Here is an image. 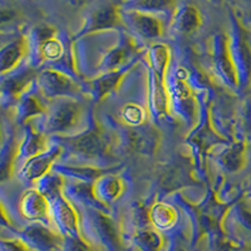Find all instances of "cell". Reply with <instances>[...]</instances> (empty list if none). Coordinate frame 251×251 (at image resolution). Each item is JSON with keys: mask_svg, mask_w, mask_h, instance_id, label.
<instances>
[{"mask_svg": "<svg viewBox=\"0 0 251 251\" xmlns=\"http://www.w3.org/2000/svg\"><path fill=\"white\" fill-rule=\"evenodd\" d=\"M127 20L129 25L137 31L138 34L147 39H153V38L160 37L162 31V25L158 19L151 14H145V13L131 12L127 14Z\"/></svg>", "mask_w": 251, "mask_h": 251, "instance_id": "1", "label": "cell"}, {"mask_svg": "<svg viewBox=\"0 0 251 251\" xmlns=\"http://www.w3.org/2000/svg\"><path fill=\"white\" fill-rule=\"evenodd\" d=\"M175 0H127L126 8L131 12L154 14V13L167 12L174 6Z\"/></svg>", "mask_w": 251, "mask_h": 251, "instance_id": "2", "label": "cell"}, {"mask_svg": "<svg viewBox=\"0 0 251 251\" xmlns=\"http://www.w3.org/2000/svg\"><path fill=\"white\" fill-rule=\"evenodd\" d=\"M118 20L117 10L111 5H106L100 8L93 13L89 18L88 30H100V29L111 28L116 25Z\"/></svg>", "mask_w": 251, "mask_h": 251, "instance_id": "3", "label": "cell"}, {"mask_svg": "<svg viewBox=\"0 0 251 251\" xmlns=\"http://www.w3.org/2000/svg\"><path fill=\"white\" fill-rule=\"evenodd\" d=\"M200 25V15L197 9L191 5H185L178 10L176 15L177 29L185 34H190Z\"/></svg>", "mask_w": 251, "mask_h": 251, "instance_id": "4", "label": "cell"}, {"mask_svg": "<svg viewBox=\"0 0 251 251\" xmlns=\"http://www.w3.org/2000/svg\"><path fill=\"white\" fill-rule=\"evenodd\" d=\"M77 114V108L73 104H64L51 114L49 125L55 131H62L73 123Z\"/></svg>", "mask_w": 251, "mask_h": 251, "instance_id": "5", "label": "cell"}, {"mask_svg": "<svg viewBox=\"0 0 251 251\" xmlns=\"http://www.w3.org/2000/svg\"><path fill=\"white\" fill-rule=\"evenodd\" d=\"M72 146L84 154H98L102 152V141L96 133H88L72 141Z\"/></svg>", "mask_w": 251, "mask_h": 251, "instance_id": "6", "label": "cell"}, {"mask_svg": "<svg viewBox=\"0 0 251 251\" xmlns=\"http://www.w3.org/2000/svg\"><path fill=\"white\" fill-rule=\"evenodd\" d=\"M43 87L50 94H62L72 91V83L63 75H57L54 72H47L43 75Z\"/></svg>", "mask_w": 251, "mask_h": 251, "instance_id": "7", "label": "cell"}, {"mask_svg": "<svg viewBox=\"0 0 251 251\" xmlns=\"http://www.w3.org/2000/svg\"><path fill=\"white\" fill-rule=\"evenodd\" d=\"M237 54H239L240 62L243 64L244 75L246 78H249L251 75V48L249 47L245 35L241 33L237 38Z\"/></svg>", "mask_w": 251, "mask_h": 251, "instance_id": "8", "label": "cell"}, {"mask_svg": "<svg viewBox=\"0 0 251 251\" xmlns=\"http://www.w3.org/2000/svg\"><path fill=\"white\" fill-rule=\"evenodd\" d=\"M243 152H244V146L235 145L224 156V163L228 170L231 171H236L241 167L243 165Z\"/></svg>", "mask_w": 251, "mask_h": 251, "instance_id": "9", "label": "cell"}, {"mask_svg": "<svg viewBox=\"0 0 251 251\" xmlns=\"http://www.w3.org/2000/svg\"><path fill=\"white\" fill-rule=\"evenodd\" d=\"M20 54H22V47L19 46V43H13L5 47L1 51V69L5 71L6 68L12 67L19 59Z\"/></svg>", "mask_w": 251, "mask_h": 251, "instance_id": "10", "label": "cell"}, {"mask_svg": "<svg viewBox=\"0 0 251 251\" xmlns=\"http://www.w3.org/2000/svg\"><path fill=\"white\" fill-rule=\"evenodd\" d=\"M138 241L142 246L143 250L146 251H157L160 248L161 240L154 232L152 231H143L138 235Z\"/></svg>", "mask_w": 251, "mask_h": 251, "instance_id": "11", "label": "cell"}, {"mask_svg": "<svg viewBox=\"0 0 251 251\" xmlns=\"http://www.w3.org/2000/svg\"><path fill=\"white\" fill-rule=\"evenodd\" d=\"M132 145L140 151L145 150H151V143L153 142L152 140V134L147 131H134L132 134Z\"/></svg>", "mask_w": 251, "mask_h": 251, "instance_id": "12", "label": "cell"}, {"mask_svg": "<svg viewBox=\"0 0 251 251\" xmlns=\"http://www.w3.org/2000/svg\"><path fill=\"white\" fill-rule=\"evenodd\" d=\"M29 236H30V239L35 244L44 246V248L53 245V236L44 228H31L30 231H29Z\"/></svg>", "mask_w": 251, "mask_h": 251, "instance_id": "13", "label": "cell"}, {"mask_svg": "<svg viewBox=\"0 0 251 251\" xmlns=\"http://www.w3.org/2000/svg\"><path fill=\"white\" fill-rule=\"evenodd\" d=\"M118 79H120V75H108L106 77H103L102 79H100V82L97 83L98 94L100 96L106 94L109 89H112L117 84Z\"/></svg>", "mask_w": 251, "mask_h": 251, "instance_id": "14", "label": "cell"}, {"mask_svg": "<svg viewBox=\"0 0 251 251\" xmlns=\"http://www.w3.org/2000/svg\"><path fill=\"white\" fill-rule=\"evenodd\" d=\"M50 161L51 158H46V157H43V158H40L38 161H34V162L31 163V166H29V177H35L43 174L47 170V167H48V163Z\"/></svg>", "mask_w": 251, "mask_h": 251, "instance_id": "15", "label": "cell"}, {"mask_svg": "<svg viewBox=\"0 0 251 251\" xmlns=\"http://www.w3.org/2000/svg\"><path fill=\"white\" fill-rule=\"evenodd\" d=\"M43 53L48 58H57L60 54V46L55 40L48 39L43 44Z\"/></svg>", "mask_w": 251, "mask_h": 251, "instance_id": "16", "label": "cell"}, {"mask_svg": "<svg viewBox=\"0 0 251 251\" xmlns=\"http://www.w3.org/2000/svg\"><path fill=\"white\" fill-rule=\"evenodd\" d=\"M240 216H241V221L245 226L251 228V208L243 207L240 211Z\"/></svg>", "mask_w": 251, "mask_h": 251, "instance_id": "17", "label": "cell"}, {"mask_svg": "<svg viewBox=\"0 0 251 251\" xmlns=\"http://www.w3.org/2000/svg\"><path fill=\"white\" fill-rule=\"evenodd\" d=\"M72 251H89V250L87 249L86 245H83V243H79V241H77V243H75V245H73V249H72Z\"/></svg>", "mask_w": 251, "mask_h": 251, "instance_id": "18", "label": "cell"}, {"mask_svg": "<svg viewBox=\"0 0 251 251\" xmlns=\"http://www.w3.org/2000/svg\"><path fill=\"white\" fill-rule=\"evenodd\" d=\"M5 249H6V251H24L23 249H22V246L17 245V244H13V243L8 244Z\"/></svg>", "mask_w": 251, "mask_h": 251, "instance_id": "19", "label": "cell"}, {"mask_svg": "<svg viewBox=\"0 0 251 251\" xmlns=\"http://www.w3.org/2000/svg\"><path fill=\"white\" fill-rule=\"evenodd\" d=\"M246 126L251 129V104L246 109Z\"/></svg>", "mask_w": 251, "mask_h": 251, "instance_id": "20", "label": "cell"}, {"mask_svg": "<svg viewBox=\"0 0 251 251\" xmlns=\"http://www.w3.org/2000/svg\"><path fill=\"white\" fill-rule=\"evenodd\" d=\"M243 1L246 4V5L251 6V0H243Z\"/></svg>", "mask_w": 251, "mask_h": 251, "instance_id": "21", "label": "cell"}]
</instances>
